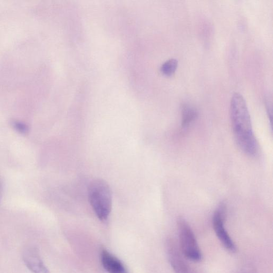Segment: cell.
<instances>
[{
  "label": "cell",
  "mask_w": 273,
  "mask_h": 273,
  "mask_svg": "<svg viewBox=\"0 0 273 273\" xmlns=\"http://www.w3.org/2000/svg\"><path fill=\"white\" fill-rule=\"evenodd\" d=\"M230 113L233 134L239 147L247 155L255 156L258 152V144L247 103L239 93L232 97Z\"/></svg>",
  "instance_id": "obj_1"
},
{
  "label": "cell",
  "mask_w": 273,
  "mask_h": 273,
  "mask_svg": "<svg viewBox=\"0 0 273 273\" xmlns=\"http://www.w3.org/2000/svg\"><path fill=\"white\" fill-rule=\"evenodd\" d=\"M91 206L98 218L106 220L112 208V193L109 185L105 180L97 179L92 181L88 189Z\"/></svg>",
  "instance_id": "obj_2"
},
{
  "label": "cell",
  "mask_w": 273,
  "mask_h": 273,
  "mask_svg": "<svg viewBox=\"0 0 273 273\" xmlns=\"http://www.w3.org/2000/svg\"><path fill=\"white\" fill-rule=\"evenodd\" d=\"M179 247L185 258L195 262L200 261L202 255L196 236L188 221L180 217L177 220Z\"/></svg>",
  "instance_id": "obj_3"
},
{
  "label": "cell",
  "mask_w": 273,
  "mask_h": 273,
  "mask_svg": "<svg viewBox=\"0 0 273 273\" xmlns=\"http://www.w3.org/2000/svg\"><path fill=\"white\" fill-rule=\"evenodd\" d=\"M226 212V209L225 205L220 204L213 214V228L223 246L229 251L235 253L237 250V247L225 227Z\"/></svg>",
  "instance_id": "obj_4"
},
{
  "label": "cell",
  "mask_w": 273,
  "mask_h": 273,
  "mask_svg": "<svg viewBox=\"0 0 273 273\" xmlns=\"http://www.w3.org/2000/svg\"><path fill=\"white\" fill-rule=\"evenodd\" d=\"M167 254L175 273H189V268L185 256L178 243L174 239L170 238L165 243Z\"/></svg>",
  "instance_id": "obj_5"
},
{
  "label": "cell",
  "mask_w": 273,
  "mask_h": 273,
  "mask_svg": "<svg viewBox=\"0 0 273 273\" xmlns=\"http://www.w3.org/2000/svg\"><path fill=\"white\" fill-rule=\"evenodd\" d=\"M26 266L33 273H51L42 260L38 250L34 247L26 248L23 256Z\"/></svg>",
  "instance_id": "obj_6"
},
{
  "label": "cell",
  "mask_w": 273,
  "mask_h": 273,
  "mask_svg": "<svg viewBox=\"0 0 273 273\" xmlns=\"http://www.w3.org/2000/svg\"><path fill=\"white\" fill-rule=\"evenodd\" d=\"M101 259L104 268L109 273H129L123 263L105 249L101 252Z\"/></svg>",
  "instance_id": "obj_7"
},
{
  "label": "cell",
  "mask_w": 273,
  "mask_h": 273,
  "mask_svg": "<svg viewBox=\"0 0 273 273\" xmlns=\"http://www.w3.org/2000/svg\"><path fill=\"white\" fill-rule=\"evenodd\" d=\"M198 111L194 107L184 104L181 107V125L183 128H188L197 118Z\"/></svg>",
  "instance_id": "obj_8"
},
{
  "label": "cell",
  "mask_w": 273,
  "mask_h": 273,
  "mask_svg": "<svg viewBox=\"0 0 273 273\" xmlns=\"http://www.w3.org/2000/svg\"><path fill=\"white\" fill-rule=\"evenodd\" d=\"M178 61L171 59L165 62L161 67V72L165 76H170L173 75L178 67Z\"/></svg>",
  "instance_id": "obj_9"
},
{
  "label": "cell",
  "mask_w": 273,
  "mask_h": 273,
  "mask_svg": "<svg viewBox=\"0 0 273 273\" xmlns=\"http://www.w3.org/2000/svg\"><path fill=\"white\" fill-rule=\"evenodd\" d=\"M12 125L15 130L21 134H26L29 131L28 126L23 123L15 121L13 122Z\"/></svg>",
  "instance_id": "obj_10"
},
{
  "label": "cell",
  "mask_w": 273,
  "mask_h": 273,
  "mask_svg": "<svg viewBox=\"0 0 273 273\" xmlns=\"http://www.w3.org/2000/svg\"><path fill=\"white\" fill-rule=\"evenodd\" d=\"M3 191V184L1 179H0V197H1V195Z\"/></svg>",
  "instance_id": "obj_11"
},
{
  "label": "cell",
  "mask_w": 273,
  "mask_h": 273,
  "mask_svg": "<svg viewBox=\"0 0 273 273\" xmlns=\"http://www.w3.org/2000/svg\"><path fill=\"white\" fill-rule=\"evenodd\" d=\"M243 273H253V272H243Z\"/></svg>",
  "instance_id": "obj_12"
}]
</instances>
